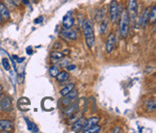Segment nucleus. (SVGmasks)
Instances as JSON below:
<instances>
[{
    "instance_id": "4be33fe9",
    "label": "nucleus",
    "mask_w": 156,
    "mask_h": 133,
    "mask_svg": "<svg viewBox=\"0 0 156 133\" xmlns=\"http://www.w3.org/2000/svg\"><path fill=\"white\" fill-rule=\"evenodd\" d=\"M49 73L52 77H56L59 73V67L57 66H51L49 68Z\"/></svg>"
},
{
    "instance_id": "b1692460",
    "label": "nucleus",
    "mask_w": 156,
    "mask_h": 133,
    "mask_svg": "<svg viewBox=\"0 0 156 133\" xmlns=\"http://www.w3.org/2000/svg\"><path fill=\"white\" fill-rule=\"evenodd\" d=\"M4 1V5H5L8 9H11V10H14V9L16 8V5L15 3H14L13 0H3Z\"/></svg>"
},
{
    "instance_id": "f3484780",
    "label": "nucleus",
    "mask_w": 156,
    "mask_h": 133,
    "mask_svg": "<svg viewBox=\"0 0 156 133\" xmlns=\"http://www.w3.org/2000/svg\"><path fill=\"white\" fill-rule=\"evenodd\" d=\"M155 21H156V7L153 6L150 12H148V22L154 24Z\"/></svg>"
},
{
    "instance_id": "7ed1b4c3",
    "label": "nucleus",
    "mask_w": 156,
    "mask_h": 133,
    "mask_svg": "<svg viewBox=\"0 0 156 133\" xmlns=\"http://www.w3.org/2000/svg\"><path fill=\"white\" fill-rule=\"evenodd\" d=\"M109 14H110V20L113 24H115L118 21L120 17V4L117 0H112L110 3L109 8Z\"/></svg>"
},
{
    "instance_id": "0eeeda50",
    "label": "nucleus",
    "mask_w": 156,
    "mask_h": 133,
    "mask_svg": "<svg viewBox=\"0 0 156 133\" xmlns=\"http://www.w3.org/2000/svg\"><path fill=\"white\" fill-rule=\"evenodd\" d=\"M0 107L4 112H11L13 110V103L11 98L7 97V95L4 97L0 101Z\"/></svg>"
},
{
    "instance_id": "a211bd4d",
    "label": "nucleus",
    "mask_w": 156,
    "mask_h": 133,
    "mask_svg": "<svg viewBox=\"0 0 156 133\" xmlns=\"http://www.w3.org/2000/svg\"><path fill=\"white\" fill-rule=\"evenodd\" d=\"M64 56H65V54L60 52V51H53V52L50 53V58H51L54 62L61 60V59L64 58Z\"/></svg>"
},
{
    "instance_id": "dca6fc26",
    "label": "nucleus",
    "mask_w": 156,
    "mask_h": 133,
    "mask_svg": "<svg viewBox=\"0 0 156 133\" xmlns=\"http://www.w3.org/2000/svg\"><path fill=\"white\" fill-rule=\"evenodd\" d=\"M100 130H101V126L95 125H93V126L84 128V129L82 130V132H84V133H98Z\"/></svg>"
},
{
    "instance_id": "aec40b11",
    "label": "nucleus",
    "mask_w": 156,
    "mask_h": 133,
    "mask_svg": "<svg viewBox=\"0 0 156 133\" xmlns=\"http://www.w3.org/2000/svg\"><path fill=\"white\" fill-rule=\"evenodd\" d=\"M25 120H26V123H27V128H28L29 131H31V132H38L39 131L38 126H37L34 122H32L31 121L27 120V119H25Z\"/></svg>"
},
{
    "instance_id": "bb28decb",
    "label": "nucleus",
    "mask_w": 156,
    "mask_h": 133,
    "mask_svg": "<svg viewBox=\"0 0 156 133\" xmlns=\"http://www.w3.org/2000/svg\"><path fill=\"white\" fill-rule=\"evenodd\" d=\"M107 29V20H103L100 24V33L103 34Z\"/></svg>"
},
{
    "instance_id": "6e6552de",
    "label": "nucleus",
    "mask_w": 156,
    "mask_h": 133,
    "mask_svg": "<svg viewBox=\"0 0 156 133\" xmlns=\"http://www.w3.org/2000/svg\"><path fill=\"white\" fill-rule=\"evenodd\" d=\"M61 36L63 38L68 39V40H71V41H75L77 39V34L74 30H71L70 28H64L61 31Z\"/></svg>"
},
{
    "instance_id": "cd10ccee",
    "label": "nucleus",
    "mask_w": 156,
    "mask_h": 133,
    "mask_svg": "<svg viewBox=\"0 0 156 133\" xmlns=\"http://www.w3.org/2000/svg\"><path fill=\"white\" fill-rule=\"evenodd\" d=\"M44 21V17L43 16H40L39 17H37L34 20V23L35 24H40V23H42V22Z\"/></svg>"
},
{
    "instance_id": "2eb2a0df",
    "label": "nucleus",
    "mask_w": 156,
    "mask_h": 133,
    "mask_svg": "<svg viewBox=\"0 0 156 133\" xmlns=\"http://www.w3.org/2000/svg\"><path fill=\"white\" fill-rule=\"evenodd\" d=\"M17 104H18V108H20V110H22V111H24L23 107L28 108V105H30V100L28 98H20Z\"/></svg>"
},
{
    "instance_id": "39448f33",
    "label": "nucleus",
    "mask_w": 156,
    "mask_h": 133,
    "mask_svg": "<svg viewBox=\"0 0 156 133\" xmlns=\"http://www.w3.org/2000/svg\"><path fill=\"white\" fill-rule=\"evenodd\" d=\"M115 42H116V37L114 33H110L107 37L106 44H105V49L108 54L112 53L115 47Z\"/></svg>"
},
{
    "instance_id": "c85d7f7f",
    "label": "nucleus",
    "mask_w": 156,
    "mask_h": 133,
    "mask_svg": "<svg viewBox=\"0 0 156 133\" xmlns=\"http://www.w3.org/2000/svg\"><path fill=\"white\" fill-rule=\"evenodd\" d=\"M66 68H67L68 71H73V70H75L76 68V66L75 65H68Z\"/></svg>"
},
{
    "instance_id": "6ab92c4d",
    "label": "nucleus",
    "mask_w": 156,
    "mask_h": 133,
    "mask_svg": "<svg viewBox=\"0 0 156 133\" xmlns=\"http://www.w3.org/2000/svg\"><path fill=\"white\" fill-rule=\"evenodd\" d=\"M99 121H100L99 117H92V118H90L89 120H87V123H86V127L85 128L98 125V123L99 122Z\"/></svg>"
},
{
    "instance_id": "72a5a7b5",
    "label": "nucleus",
    "mask_w": 156,
    "mask_h": 133,
    "mask_svg": "<svg viewBox=\"0 0 156 133\" xmlns=\"http://www.w3.org/2000/svg\"><path fill=\"white\" fill-rule=\"evenodd\" d=\"M2 91H3V87H2L1 85H0V94L2 93Z\"/></svg>"
},
{
    "instance_id": "a878e982",
    "label": "nucleus",
    "mask_w": 156,
    "mask_h": 133,
    "mask_svg": "<svg viewBox=\"0 0 156 133\" xmlns=\"http://www.w3.org/2000/svg\"><path fill=\"white\" fill-rule=\"evenodd\" d=\"M2 66H3V68H5L6 71H10V70H11L10 63H9V61H8L7 58H3V59H2Z\"/></svg>"
},
{
    "instance_id": "473e14b6",
    "label": "nucleus",
    "mask_w": 156,
    "mask_h": 133,
    "mask_svg": "<svg viewBox=\"0 0 156 133\" xmlns=\"http://www.w3.org/2000/svg\"><path fill=\"white\" fill-rule=\"evenodd\" d=\"M22 2L24 3V5H26V6H28V5H30V0H21Z\"/></svg>"
},
{
    "instance_id": "9b49d317",
    "label": "nucleus",
    "mask_w": 156,
    "mask_h": 133,
    "mask_svg": "<svg viewBox=\"0 0 156 133\" xmlns=\"http://www.w3.org/2000/svg\"><path fill=\"white\" fill-rule=\"evenodd\" d=\"M0 15L2 17L3 21H7L10 20V11L3 3H0Z\"/></svg>"
},
{
    "instance_id": "393cba45",
    "label": "nucleus",
    "mask_w": 156,
    "mask_h": 133,
    "mask_svg": "<svg viewBox=\"0 0 156 133\" xmlns=\"http://www.w3.org/2000/svg\"><path fill=\"white\" fill-rule=\"evenodd\" d=\"M155 107H156V105H155V100H152V101H151V100H149V101H148V103H146V109H148L149 112L154 111Z\"/></svg>"
},
{
    "instance_id": "5701e85b",
    "label": "nucleus",
    "mask_w": 156,
    "mask_h": 133,
    "mask_svg": "<svg viewBox=\"0 0 156 133\" xmlns=\"http://www.w3.org/2000/svg\"><path fill=\"white\" fill-rule=\"evenodd\" d=\"M79 118H81L79 114H78V113H76V114L73 113V114H71V115H70V118H68V123H73L74 122H76Z\"/></svg>"
},
{
    "instance_id": "f257e3e1",
    "label": "nucleus",
    "mask_w": 156,
    "mask_h": 133,
    "mask_svg": "<svg viewBox=\"0 0 156 133\" xmlns=\"http://www.w3.org/2000/svg\"><path fill=\"white\" fill-rule=\"evenodd\" d=\"M82 28H83V33L85 36L86 44L88 45V47H93L95 43V37H94V32L93 28V24L92 22L88 20H86L83 24H82Z\"/></svg>"
},
{
    "instance_id": "f03ea898",
    "label": "nucleus",
    "mask_w": 156,
    "mask_h": 133,
    "mask_svg": "<svg viewBox=\"0 0 156 133\" xmlns=\"http://www.w3.org/2000/svg\"><path fill=\"white\" fill-rule=\"evenodd\" d=\"M129 24H130V18L128 15L127 10H123L122 13V18L120 22V34L122 38H126L129 32Z\"/></svg>"
},
{
    "instance_id": "4468645a",
    "label": "nucleus",
    "mask_w": 156,
    "mask_h": 133,
    "mask_svg": "<svg viewBox=\"0 0 156 133\" xmlns=\"http://www.w3.org/2000/svg\"><path fill=\"white\" fill-rule=\"evenodd\" d=\"M148 9H146L144 11L143 15L141 17V20H140V24H141V27L142 28H145L146 26V23L148 22Z\"/></svg>"
},
{
    "instance_id": "423d86ee",
    "label": "nucleus",
    "mask_w": 156,
    "mask_h": 133,
    "mask_svg": "<svg viewBox=\"0 0 156 133\" xmlns=\"http://www.w3.org/2000/svg\"><path fill=\"white\" fill-rule=\"evenodd\" d=\"M87 119L85 118H79L76 122H73V125L71 126V130L73 132H80L86 127Z\"/></svg>"
},
{
    "instance_id": "f704fd0d",
    "label": "nucleus",
    "mask_w": 156,
    "mask_h": 133,
    "mask_svg": "<svg viewBox=\"0 0 156 133\" xmlns=\"http://www.w3.org/2000/svg\"><path fill=\"white\" fill-rule=\"evenodd\" d=\"M2 21H3V20H2V17H1V15H0V24L2 23Z\"/></svg>"
},
{
    "instance_id": "9d476101",
    "label": "nucleus",
    "mask_w": 156,
    "mask_h": 133,
    "mask_svg": "<svg viewBox=\"0 0 156 133\" xmlns=\"http://www.w3.org/2000/svg\"><path fill=\"white\" fill-rule=\"evenodd\" d=\"M73 24H74V17H73L70 12H68L63 17V26L64 28H71Z\"/></svg>"
},
{
    "instance_id": "1a4fd4ad",
    "label": "nucleus",
    "mask_w": 156,
    "mask_h": 133,
    "mask_svg": "<svg viewBox=\"0 0 156 133\" xmlns=\"http://www.w3.org/2000/svg\"><path fill=\"white\" fill-rule=\"evenodd\" d=\"M0 131L3 132L14 131V123L9 120H0Z\"/></svg>"
},
{
    "instance_id": "ddd939ff",
    "label": "nucleus",
    "mask_w": 156,
    "mask_h": 133,
    "mask_svg": "<svg viewBox=\"0 0 156 133\" xmlns=\"http://www.w3.org/2000/svg\"><path fill=\"white\" fill-rule=\"evenodd\" d=\"M56 78L58 80V82H60V83H64V82H67L70 78V74H68V72L63 71H59V73L57 74Z\"/></svg>"
},
{
    "instance_id": "2f4dec72",
    "label": "nucleus",
    "mask_w": 156,
    "mask_h": 133,
    "mask_svg": "<svg viewBox=\"0 0 156 133\" xmlns=\"http://www.w3.org/2000/svg\"><path fill=\"white\" fill-rule=\"evenodd\" d=\"M13 1H14V3H15L16 6H20V3H21V0H13Z\"/></svg>"
},
{
    "instance_id": "7c9ffc66",
    "label": "nucleus",
    "mask_w": 156,
    "mask_h": 133,
    "mask_svg": "<svg viewBox=\"0 0 156 133\" xmlns=\"http://www.w3.org/2000/svg\"><path fill=\"white\" fill-rule=\"evenodd\" d=\"M26 52H27V54L32 55V54H33V48H32L31 47H28L26 48Z\"/></svg>"
},
{
    "instance_id": "f8f14e48",
    "label": "nucleus",
    "mask_w": 156,
    "mask_h": 133,
    "mask_svg": "<svg viewBox=\"0 0 156 133\" xmlns=\"http://www.w3.org/2000/svg\"><path fill=\"white\" fill-rule=\"evenodd\" d=\"M72 103V100H70L67 95H63V98L59 100V106H60L63 110H65L67 107H68Z\"/></svg>"
},
{
    "instance_id": "412c9836",
    "label": "nucleus",
    "mask_w": 156,
    "mask_h": 133,
    "mask_svg": "<svg viewBox=\"0 0 156 133\" xmlns=\"http://www.w3.org/2000/svg\"><path fill=\"white\" fill-rule=\"evenodd\" d=\"M73 89H74V84H73V83H70V84H68V85L65 87V88L62 89V90H61V92H60L61 95H62V97H63V95H68V94L70 93V91H72Z\"/></svg>"
},
{
    "instance_id": "20e7f679",
    "label": "nucleus",
    "mask_w": 156,
    "mask_h": 133,
    "mask_svg": "<svg viewBox=\"0 0 156 133\" xmlns=\"http://www.w3.org/2000/svg\"><path fill=\"white\" fill-rule=\"evenodd\" d=\"M127 12H128V15H129L130 20L134 23V21L137 17V13H138V3H137V0H129Z\"/></svg>"
},
{
    "instance_id": "c756f323",
    "label": "nucleus",
    "mask_w": 156,
    "mask_h": 133,
    "mask_svg": "<svg viewBox=\"0 0 156 133\" xmlns=\"http://www.w3.org/2000/svg\"><path fill=\"white\" fill-rule=\"evenodd\" d=\"M13 58H14V59H16V62H17V63H21L22 61L24 60V58H20V57H17L16 55H14V56H13Z\"/></svg>"
}]
</instances>
